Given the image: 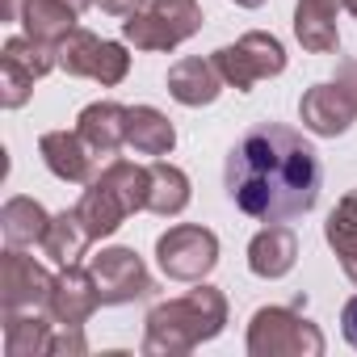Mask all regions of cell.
<instances>
[{
	"instance_id": "13",
	"label": "cell",
	"mask_w": 357,
	"mask_h": 357,
	"mask_svg": "<svg viewBox=\"0 0 357 357\" xmlns=\"http://www.w3.org/2000/svg\"><path fill=\"white\" fill-rule=\"evenodd\" d=\"M97 307H101V294H97L93 273L80 269V265L59 269L55 290H51V303H47V315L55 319V328H84Z\"/></svg>"
},
{
	"instance_id": "24",
	"label": "cell",
	"mask_w": 357,
	"mask_h": 357,
	"mask_svg": "<svg viewBox=\"0 0 357 357\" xmlns=\"http://www.w3.org/2000/svg\"><path fill=\"white\" fill-rule=\"evenodd\" d=\"M76 9L63 5V0H26V9H22V30L38 43H51L59 47L72 30H76Z\"/></svg>"
},
{
	"instance_id": "33",
	"label": "cell",
	"mask_w": 357,
	"mask_h": 357,
	"mask_svg": "<svg viewBox=\"0 0 357 357\" xmlns=\"http://www.w3.org/2000/svg\"><path fill=\"white\" fill-rule=\"evenodd\" d=\"M340 9H349V13L357 17V0H340Z\"/></svg>"
},
{
	"instance_id": "32",
	"label": "cell",
	"mask_w": 357,
	"mask_h": 357,
	"mask_svg": "<svg viewBox=\"0 0 357 357\" xmlns=\"http://www.w3.org/2000/svg\"><path fill=\"white\" fill-rule=\"evenodd\" d=\"M231 5H240V9H261L265 0H231Z\"/></svg>"
},
{
	"instance_id": "2",
	"label": "cell",
	"mask_w": 357,
	"mask_h": 357,
	"mask_svg": "<svg viewBox=\"0 0 357 357\" xmlns=\"http://www.w3.org/2000/svg\"><path fill=\"white\" fill-rule=\"evenodd\" d=\"M227 328V294L219 286L198 282L190 294L155 303L143 319V353L147 357H185L198 344L215 340Z\"/></svg>"
},
{
	"instance_id": "16",
	"label": "cell",
	"mask_w": 357,
	"mask_h": 357,
	"mask_svg": "<svg viewBox=\"0 0 357 357\" xmlns=\"http://www.w3.org/2000/svg\"><path fill=\"white\" fill-rule=\"evenodd\" d=\"M126 118H130V105H118V101H93L80 109L76 118V130L80 139L101 155H118L126 147Z\"/></svg>"
},
{
	"instance_id": "9",
	"label": "cell",
	"mask_w": 357,
	"mask_h": 357,
	"mask_svg": "<svg viewBox=\"0 0 357 357\" xmlns=\"http://www.w3.org/2000/svg\"><path fill=\"white\" fill-rule=\"evenodd\" d=\"M59 68L68 76H80V80H97L101 89H114L126 80L130 72V55L122 43H109V38H97L93 30L76 26L59 47Z\"/></svg>"
},
{
	"instance_id": "14",
	"label": "cell",
	"mask_w": 357,
	"mask_h": 357,
	"mask_svg": "<svg viewBox=\"0 0 357 357\" xmlns=\"http://www.w3.org/2000/svg\"><path fill=\"white\" fill-rule=\"evenodd\" d=\"M38 155L68 185H89L97 176V151L80 139V130H47L38 139Z\"/></svg>"
},
{
	"instance_id": "11",
	"label": "cell",
	"mask_w": 357,
	"mask_h": 357,
	"mask_svg": "<svg viewBox=\"0 0 357 357\" xmlns=\"http://www.w3.org/2000/svg\"><path fill=\"white\" fill-rule=\"evenodd\" d=\"M55 278L22 248L0 252V311H47Z\"/></svg>"
},
{
	"instance_id": "19",
	"label": "cell",
	"mask_w": 357,
	"mask_h": 357,
	"mask_svg": "<svg viewBox=\"0 0 357 357\" xmlns=\"http://www.w3.org/2000/svg\"><path fill=\"white\" fill-rule=\"evenodd\" d=\"M126 147L135 155H168L176 147V126L168 122V114H160L155 105H130V118H126Z\"/></svg>"
},
{
	"instance_id": "30",
	"label": "cell",
	"mask_w": 357,
	"mask_h": 357,
	"mask_svg": "<svg viewBox=\"0 0 357 357\" xmlns=\"http://www.w3.org/2000/svg\"><path fill=\"white\" fill-rule=\"evenodd\" d=\"M26 0H0V22H22Z\"/></svg>"
},
{
	"instance_id": "18",
	"label": "cell",
	"mask_w": 357,
	"mask_h": 357,
	"mask_svg": "<svg viewBox=\"0 0 357 357\" xmlns=\"http://www.w3.org/2000/svg\"><path fill=\"white\" fill-rule=\"evenodd\" d=\"M336 0H298L294 5V38L311 55H332L340 51V30H336Z\"/></svg>"
},
{
	"instance_id": "34",
	"label": "cell",
	"mask_w": 357,
	"mask_h": 357,
	"mask_svg": "<svg viewBox=\"0 0 357 357\" xmlns=\"http://www.w3.org/2000/svg\"><path fill=\"white\" fill-rule=\"evenodd\" d=\"M336 5H340V0H336Z\"/></svg>"
},
{
	"instance_id": "3",
	"label": "cell",
	"mask_w": 357,
	"mask_h": 357,
	"mask_svg": "<svg viewBox=\"0 0 357 357\" xmlns=\"http://www.w3.org/2000/svg\"><path fill=\"white\" fill-rule=\"evenodd\" d=\"M147 190H151V172L147 164L135 160H109L93 181L84 185V198L76 202V211L84 215L93 240L114 236L130 215L147 211Z\"/></svg>"
},
{
	"instance_id": "8",
	"label": "cell",
	"mask_w": 357,
	"mask_h": 357,
	"mask_svg": "<svg viewBox=\"0 0 357 357\" xmlns=\"http://www.w3.org/2000/svg\"><path fill=\"white\" fill-rule=\"evenodd\" d=\"M59 68V51L51 43H38L30 34H17L0 51V105L22 109L34 93V84Z\"/></svg>"
},
{
	"instance_id": "5",
	"label": "cell",
	"mask_w": 357,
	"mask_h": 357,
	"mask_svg": "<svg viewBox=\"0 0 357 357\" xmlns=\"http://www.w3.org/2000/svg\"><path fill=\"white\" fill-rule=\"evenodd\" d=\"M202 30L198 0H147L139 13L122 22V43L135 51H176Z\"/></svg>"
},
{
	"instance_id": "21",
	"label": "cell",
	"mask_w": 357,
	"mask_h": 357,
	"mask_svg": "<svg viewBox=\"0 0 357 357\" xmlns=\"http://www.w3.org/2000/svg\"><path fill=\"white\" fill-rule=\"evenodd\" d=\"M47 227H51V215L43 211V202H34V198H26V194L9 198L5 211H0L5 248H34V244H43Z\"/></svg>"
},
{
	"instance_id": "15",
	"label": "cell",
	"mask_w": 357,
	"mask_h": 357,
	"mask_svg": "<svg viewBox=\"0 0 357 357\" xmlns=\"http://www.w3.org/2000/svg\"><path fill=\"white\" fill-rule=\"evenodd\" d=\"M223 72L215 59H202V55H185V59H176L168 68V93L172 101H181L190 109H202V105H215L219 93H223Z\"/></svg>"
},
{
	"instance_id": "22",
	"label": "cell",
	"mask_w": 357,
	"mask_h": 357,
	"mask_svg": "<svg viewBox=\"0 0 357 357\" xmlns=\"http://www.w3.org/2000/svg\"><path fill=\"white\" fill-rule=\"evenodd\" d=\"M324 240H328V248L336 252L344 278L357 286V190H349V194L332 206V215H328V223H324Z\"/></svg>"
},
{
	"instance_id": "20",
	"label": "cell",
	"mask_w": 357,
	"mask_h": 357,
	"mask_svg": "<svg viewBox=\"0 0 357 357\" xmlns=\"http://www.w3.org/2000/svg\"><path fill=\"white\" fill-rule=\"evenodd\" d=\"M89 244H93V231H89V223H84V215H80L76 206L51 215V227H47V236H43V252H47L59 269L80 265L84 252H89Z\"/></svg>"
},
{
	"instance_id": "25",
	"label": "cell",
	"mask_w": 357,
	"mask_h": 357,
	"mask_svg": "<svg viewBox=\"0 0 357 357\" xmlns=\"http://www.w3.org/2000/svg\"><path fill=\"white\" fill-rule=\"evenodd\" d=\"M55 324V319H51ZM51 324L38 311H5V353L9 357H38L51 353Z\"/></svg>"
},
{
	"instance_id": "1",
	"label": "cell",
	"mask_w": 357,
	"mask_h": 357,
	"mask_svg": "<svg viewBox=\"0 0 357 357\" xmlns=\"http://www.w3.org/2000/svg\"><path fill=\"white\" fill-rule=\"evenodd\" d=\"M223 185L236 211H244L248 219L290 223L319 202L324 164L298 130L282 122H257L227 151Z\"/></svg>"
},
{
	"instance_id": "28",
	"label": "cell",
	"mask_w": 357,
	"mask_h": 357,
	"mask_svg": "<svg viewBox=\"0 0 357 357\" xmlns=\"http://www.w3.org/2000/svg\"><path fill=\"white\" fill-rule=\"evenodd\" d=\"M143 5H147V0H97V9L109 13V17H130V13H139Z\"/></svg>"
},
{
	"instance_id": "23",
	"label": "cell",
	"mask_w": 357,
	"mask_h": 357,
	"mask_svg": "<svg viewBox=\"0 0 357 357\" xmlns=\"http://www.w3.org/2000/svg\"><path fill=\"white\" fill-rule=\"evenodd\" d=\"M151 172V190H147V211L160 215V219H172V215H181L190 206V176L168 164V160H151L147 164Z\"/></svg>"
},
{
	"instance_id": "27",
	"label": "cell",
	"mask_w": 357,
	"mask_h": 357,
	"mask_svg": "<svg viewBox=\"0 0 357 357\" xmlns=\"http://www.w3.org/2000/svg\"><path fill=\"white\" fill-rule=\"evenodd\" d=\"M332 80H336V84H340V89H344V93H349L353 101H357V59H340V63H336V76H332Z\"/></svg>"
},
{
	"instance_id": "31",
	"label": "cell",
	"mask_w": 357,
	"mask_h": 357,
	"mask_svg": "<svg viewBox=\"0 0 357 357\" xmlns=\"http://www.w3.org/2000/svg\"><path fill=\"white\" fill-rule=\"evenodd\" d=\"M63 5H72V9H76V13H84V9H89V5H97V0H63Z\"/></svg>"
},
{
	"instance_id": "7",
	"label": "cell",
	"mask_w": 357,
	"mask_h": 357,
	"mask_svg": "<svg viewBox=\"0 0 357 357\" xmlns=\"http://www.w3.org/2000/svg\"><path fill=\"white\" fill-rule=\"evenodd\" d=\"M211 59L219 63L223 80H227L236 93H248L252 84H261V80L286 72V47H282L273 34H265V30H248L244 38L219 47Z\"/></svg>"
},
{
	"instance_id": "10",
	"label": "cell",
	"mask_w": 357,
	"mask_h": 357,
	"mask_svg": "<svg viewBox=\"0 0 357 357\" xmlns=\"http://www.w3.org/2000/svg\"><path fill=\"white\" fill-rule=\"evenodd\" d=\"M89 273L97 282V294H101V307H126V303H139V298H151L155 294V278L147 273L143 257L135 248H101L93 261H89Z\"/></svg>"
},
{
	"instance_id": "29",
	"label": "cell",
	"mask_w": 357,
	"mask_h": 357,
	"mask_svg": "<svg viewBox=\"0 0 357 357\" xmlns=\"http://www.w3.org/2000/svg\"><path fill=\"white\" fill-rule=\"evenodd\" d=\"M340 332H344V340L357 349V294L340 307Z\"/></svg>"
},
{
	"instance_id": "17",
	"label": "cell",
	"mask_w": 357,
	"mask_h": 357,
	"mask_svg": "<svg viewBox=\"0 0 357 357\" xmlns=\"http://www.w3.org/2000/svg\"><path fill=\"white\" fill-rule=\"evenodd\" d=\"M294 261H298V236L282 223H265L248 244V269L265 282L286 278L294 269Z\"/></svg>"
},
{
	"instance_id": "4",
	"label": "cell",
	"mask_w": 357,
	"mask_h": 357,
	"mask_svg": "<svg viewBox=\"0 0 357 357\" xmlns=\"http://www.w3.org/2000/svg\"><path fill=\"white\" fill-rule=\"evenodd\" d=\"M294 307H261L248 324V357H324V332Z\"/></svg>"
},
{
	"instance_id": "26",
	"label": "cell",
	"mask_w": 357,
	"mask_h": 357,
	"mask_svg": "<svg viewBox=\"0 0 357 357\" xmlns=\"http://www.w3.org/2000/svg\"><path fill=\"white\" fill-rule=\"evenodd\" d=\"M51 353H55V357H63V353H72V357L89 353L84 328H59V336H51Z\"/></svg>"
},
{
	"instance_id": "6",
	"label": "cell",
	"mask_w": 357,
	"mask_h": 357,
	"mask_svg": "<svg viewBox=\"0 0 357 357\" xmlns=\"http://www.w3.org/2000/svg\"><path fill=\"white\" fill-rule=\"evenodd\" d=\"M155 261L172 282H206L219 265V236L202 223H176L155 240Z\"/></svg>"
},
{
	"instance_id": "12",
	"label": "cell",
	"mask_w": 357,
	"mask_h": 357,
	"mask_svg": "<svg viewBox=\"0 0 357 357\" xmlns=\"http://www.w3.org/2000/svg\"><path fill=\"white\" fill-rule=\"evenodd\" d=\"M298 118L311 135L319 139H336L344 135L353 122H357V101L336 84V80H324V84H311L298 101Z\"/></svg>"
}]
</instances>
